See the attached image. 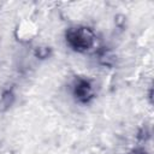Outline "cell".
<instances>
[{
    "label": "cell",
    "instance_id": "3",
    "mask_svg": "<svg viewBox=\"0 0 154 154\" xmlns=\"http://www.w3.org/2000/svg\"><path fill=\"white\" fill-rule=\"evenodd\" d=\"M49 54V49L47 48H37L36 49V55L38 58H46Z\"/></svg>",
    "mask_w": 154,
    "mask_h": 154
},
{
    "label": "cell",
    "instance_id": "1",
    "mask_svg": "<svg viewBox=\"0 0 154 154\" xmlns=\"http://www.w3.org/2000/svg\"><path fill=\"white\" fill-rule=\"evenodd\" d=\"M67 45L76 52H87L95 43V34L87 26H73L65 34Z\"/></svg>",
    "mask_w": 154,
    "mask_h": 154
},
{
    "label": "cell",
    "instance_id": "4",
    "mask_svg": "<svg viewBox=\"0 0 154 154\" xmlns=\"http://www.w3.org/2000/svg\"><path fill=\"white\" fill-rule=\"evenodd\" d=\"M131 154H142V153H137V152H136V153H131Z\"/></svg>",
    "mask_w": 154,
    "mask_h": 154
},
{
    "label": "cell",
    "instance_id": "2",
    "mask_svg": "<svg viewBox=\"0 0 154 154\" xmlns=\"http://www.w3.org/2000/svg\"><path fill=\"white\" fill-rule=\"evenodd\" d=\"M73 95L79 102H88L93 97V87L88 79L79 78L73 85Z\"/></svg>",
    "mask_w": 154,
    "mask_h": 154
}]
</instances>
